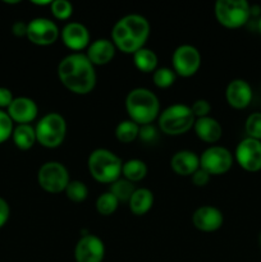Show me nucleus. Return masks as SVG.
I'll return each mask as SVG.
<instances>
[{
    "mask_svg": "<svg viewBox=\"0 0 261 262\" xmlns=\"http://www.w3.org/2000/svg\"><path fill=\"white\" fill-rule=\"evenodd\" d=\"M58 77L67 90L76 95H87L96 86V71L86 54L71 53L58 66Z\"/></svg>",
    "mask_w": 261,
    "mask_h": 262,
    "instance_id": "obj_1",
    "label": "nucleus"
},
{
    "mask_svg": "<svg viewBox=\"0 0 261 262\" xmlns=\"http://www.w3.org/2000/svg\"><path fill=\"white\" fill-rule=\"evenodd\" d=\"M151 32L150 22L143 15L132 13L118 19L112 30V41L124 54H135L145 48Z\"/></svg>",
    "mask_w": 261,
    "mask_h": 262,
    "instance_id": "obj_2",
    "label": "nucleus"
},
{
    "mask_svg": "<svg viewBox=\"0 0 261 262\" xmlns=\"http://www.w3.org/2000/svg\"><path fill=\"white\" fill-rule=\"evenodd\" d=\"M125 110L129 119L140 127L147 125L160 115V101L151 90L136 87L125 96Z\"/></svg>",
    "mask_w": 261,
    "mask_h": 262,
    "instance_id": "obj_3",
    "label": "nucleus"
},
{
    "mask_svg": "<svg viewBox=\"0 0 261 262\" xmlns=\"http://www.w3.org/2000/svg\"><path fill=\"white\" fill-rule=\"evenodd\" d=\"M123 161L117 154L107 148H96L87 160L90 174L96 182L112 184L122 176Z\"/></svg>",
    "mask_w": 261,
    "mask_h": 262,
    "instance_id": "obj_4",
    "label": "nucleus"
},
{
    "mask_svg": "<svg viewBox=\"0 0 261 262\" xmlns=\"http://www.w3.org/2000/svg\"><path fill=\"white\" fill-rule=\"evenodd\" d=\"M193 113L186 104H173L165 107L158 118L159 127L166 136H181L191 130L194 125Z\"/></svg>",
    "mask_w": 261,
    "mask_h": 262,
    "instance_id": "obj_5",
    "label": "nucleus"
},
{
    "mask_svg": "<svg viewBox=\"0 0 261 262\" xmlns=\"http://www.w3.org/2000/svg\"><path fill=\"white\" fill-rule=\"evenodd\" d=\"M36 140L42 147L56 148L67 136V122L59 113H48L38 119L35 127Z\"/></svg>",
    "mask_w": 261,
    "mask_h": 262,
    "instance_id": "obj_6",
    "label": "nucleus"
},
{
    "mask_svg": "<svg viewBox=\"0 0 261 262\" xmlns=\"http://www.w3.org/2000/svg\"><path fill=\"white\" fill-rule=\"evenodd\" d=\"M215 18L225 28H240L251 17V5L246 0H217L214 7Z\"/></svg>",
    "mask_w": 261,
    "mask_h": 262,
    "instance_id": "obj_7",
    "label": "nucleus"
},
{
    "mask_svg": "<svg viewBox=\"0 0 261 262\" xmlns=\"http://www.w3.org/2000/svg\"><path fill=\"white\" fill-rule=\"evenodd\" d=\"M37 182L44 191L55 194L66 191L71 178L64 164L59 161H46L38 169Z\"/></svg>",
    "mask_w": 261,
    "mask_h": 262,
    "instance_id": "obj_8",
    "label": "nucleus"
},
{
    "mask_svg": "<svg viewBox=\"0 0 261 262\" xmlns=\"http://www.w3.org/2000/svg\"><path fill=\"white\" fill-rule=\"evenodd\" d=\"M201 60V54L196 46L183 43L178 46L171 55V69L177 76L188 78L199 72Z\"/></svg>",
    "mask_w": 261,
    "mask_h": 262,
    "instance_id": "obj_9",
    "label": "nucleus"
},
{
    "mask_svg": "<svg viewBox=\"0 0 261 262\" xmlns=\"http://www.w3.org/2000/svg\"><path fill=\"white\" fill-rule=\"evenodd\" d=\"M233 165V155L227 147L212 145L200 155V168L210 176H223Z\"/></svg>",
    "mask_w": 261,
    "mask_h": 262,
    "instance_id": "obj_10",
    "label": "nucleus"
},
{
    "mask_svg": "<svg viewBox=\"0 0 261 262\" xmlns=\"http://www.w3.org/2000/svg\"><path fill=\"white\" fill-rule=\"evenodd\" d=\"M59 36H60V31H59L58 25L49 18L37 17L27 23L26 37L35 45H53L58 41Z\"/></svg>",
    "mask_w": 261,
    "mask_h": 262,
    "instance_id": "obj_11",
    "label": "nucleus"
},
{
    "mask_svg": "<svg viewBox=\"0 0 261 262\" xmlns=\"http://www.w3.org/2000/svg\"><path fill=\"white\" fill-rule=\"evenodd\" d=\"M235 161L246 171L261 170V141L253 138H243L235 147Z\"/></svg>",
    "mask_w": 261,
    "mask_h": 262,
    "instance_id": "obj_12",
    "label": "nucleus"
},
{
    "mask_svg": "<svg viewBox=\"0 0 261 262\" xmlns=\"http://www.w3.org/2000/svg\"><path fill=\"white\" fill-rule=\"evenodd\" d=\"M105 257V245L97 235H82L74 247L76 262H102Z\"/></svg>",
    "mask_w": 261,
    "mask_h": 262,
    "instance_id": "obj_13",
    "label": "nucleus"
},
{
    "mask_svg": "<svg viewBox=\"0 0 261 262\" xmlns=\"http://www.w3.org/2000/svg\"><path fill=\"white\" fill-rule=\"evenodd\" d=\"M60 38L64 45L74 53L86 50L91 43L89 28L79 22H68L60 31Z\"/></svg>",
    "mask_w": 261,
    "mask_h": 262,
    "instance_id": "obj_14",
    "label": "nucleus"
},
{
    "mask_svg": "<svg viewBox=\"0 0 261 262\" xmlns=\"http://www.w3.org/2000/svg\"><path fill=\"white\" fill-rule=\"evenodd\" d=\"M192 224L201 232H216L224 224V215L217 207L204 205L194 210L193 215H192Z\"/></svg>",
    "mask_w": 261,
    "mask_h": 262,
    "instance_id": "obj_15",
    "label": "nucleus"
},
{
    "mask_svg": "<svg viewBox=\"0 0 261 262\" xmlns=\"http://www.w3.org/2000/svg\"><path fill=\"white\" fill-rule=\"evenodd\" d=\"M252 87L242 78L232 79L225 89V99L233 109H246L252 101Z\"/></svg>",
    "mask_w": 261,
    "mask_h": 262,
    "instance_id": "obj_16",
    "label": "nucleus"
},
{
    "mask_svg": "<svg viewBox=\"0 0 261 262\" xmlns=\"http://www.w3.org/2000/svg\"><path fill=\"white\" fill-rule=\"evenodd\" d=\"M8 115L13 123L17 124H30L37 118L38 106L32 99L26 96L14 97L12 104L7 109Z\"/></svg>",
    "mask_w": 261,
    "mask_h": 262,
    "instance_id": "obj_17",
    "label": "nucleus"
},
{
    "mask_svg": "<svg viewBox=\"0 0 261 262\" xmlns=\"http://www.w3.org/2000/svg\"><path fill=\"white\" fill-rule=\"evenodd\" d=\"M115 48L114 42L112 41V38H96L95 41H91V43L89 45V48L86 49V56L90 59L92 64L95 67L96 66H106L110 61L114 59Z\"/></svg>",
    "mask_w": 261,
    "mask_h": 262,
    "instance_id": "obj_18",
    "label": "nucleus"
},
{
    "mask_svg": "<svg viewBox=\"0 0 261 262\" xmlns=\"http://www.w3.org/2000/svg\"><path fill=\"white\" fill-rule=\"evenodd\" d=\"M170 168L181 177H191L200 168V156L191 150L177 151L170 159Z\"/></svg>",
    "mask_w": 261,
    "mask_h": 262,
    "instance_id": "obj_19",
    "label": "nucleus"
},
{
    "mask_svg": "<svg viewBox=\"0 0 261 262\" xmlns=\"http://www.w3.org/2000/svg\"><path fill=\"white\" fill-rule=\"evenodd\" d=\"M193 130L197 137L206 143L217 142L223 136L222 124L210 115L194 120Z\"/></svg>",
    "mask_w": 261,
    "mask_h": 262,
    "instance_id": "obj_20",
    "label": "nucleus"
},
{
    "mask_svg": "<svg viewBox=\"0 0 261 262\" xmlns=\"http://www.w3.org/2000/svg\"><path fill=\"white\" fill-rule=\"evenodd\" d=\"M129 210L136 216L147 214L154 205V193L148 188H136L132 197L128 201Z\"/></svg>",
    "mask_w": 261,
    "mask_h": 262,
    "instance_id": "obj_21",
    "label": "nucleus"
},
{
    "mask_svg": "<svg viewBox=\"0 0 261 262\" xmlns=\"http://www.w3.org/2000/svg\"><path fill=\"white\" fill-rule=\"evenodd\" d=\"M13 142L19 150H30L33 147L37 140H36L35 127L31 124H17L13 129Z\"/></svg>",
    "mask_w": 261,
    "mask_h": 262,
    "instance_id": "obj_22",
    "label": "nucleus"
},
{
    "mask_svg": "<svg viewBox=\"0 0 261 262\" xmlns=\"http://www.w3.org/2000/svg\"><path fill=\"white\" fill-rule=\"evenodd\" d=\"M135 67L142 73H154L158 69V55L148 48H142L133 54Z\"/></svg>",
    "mask_w": 261,
    "mask_h": 262,
    "instance_id": "obj_23",
    "label": "nucleus"
},
{
    "mask_svg": "<svg viewBox=\"0 0 261 262\" xmlns=\"http://www.w3.org/2000/svg\"><path fill=\"white\" fill-rule=\"evenodd\" d=\"M122 176L132 183L140 182L147 176V165L140 159H129L123 163Z\"/></svg>",
    "mask_w": 261,
    "mask_h": 262,
    "instance_id": "obj_24",
    "label": "nucleus"
},
{
    "mask_svg": "<svg viewBox=\"0 0 261 262\" xmlns=\"http://www.w3.org/2000/svg\"><path fill=\"white\" fill-rule=\"evenodd\" d=\"M140 136V125L130 119L122 120L115 127V137L122 143H130Z\"/></svg>",
    "mask_w": 261,
    "mask_h": 262,
    "instance_id": "obj_25",
    "label": "nucleus"
},
{
    "mask_svg": "<svg viewBox=\"0 0 261 262\" xmlns=\"http://www.w3.org/2000/svg\"><path fill=\"white\" fill-rule=\"evenodd\" d=\"M136 191L135 183L127 181L125 178H119L113 182L109 187V192L117 197L119 202H128L132 197L133 192Z\"/></svg>",
    "mask_w": 261,
    "mask_h": 262,
    "instance_id": "obj_26",
    "label": "nucleus"
},
{
    "mask_svg": "<svg viewBox=\"0 0 261 262\" xmlns=\"http://www.w3.org/2000/svg\"><path fill=\"white\" fill-rule=\"evenodd\" d=\"M118 206H119V201L109 191L100 194L96 199V202H95L96 211L100 215H102V216H110V215H113L117 211Z\"/></svg>",
    "mask_w": 261,
    "mask_h": 262,
    "instance_id": "obj_27",
    "label": "nucleus"
},
{
    "mask_svg": "<svg viewBox=\"0 0 261 262\" xmlns=\"http://www.w3.org/2000/svg\"><path fill=\"white\" fill-rule=\"evenodd\" d=\"M177 79L176 72L169 67H160L153 73V82L159 89H169Z\"/></svg>",
    "mask_w": 261,
    "mask_h": 262,
    "instance_id": "obj_28",
    "label": "nucleus"
},
{
    "mask_svg": "<svg viewBox=\"0 0 261 262\" xmlns=\"http://www.w3.org/2000/svg\"><path fill=\"white\" fill-rule=\"evenodd\" d=\"M67 199L72 202H83L89 197V187L82 181H71L66 188Z\"/></svg>",
    "mask_w": 261,
    "mask_h": 262,
    "instance_id": "obj_29",
    "label": "nucleus"
},
{
    "mask_svg": "<svg viewBox=\"0 0 261 262\" xmlns=\"http://www.w3.org/2000/svg\"><path fill=\"white\" fill-rule=\"evenodd\" d=\"M51 14L59 20H67L73 14V4L68 0H54L50 4Z\"/></svg>",
    "mask_w": 261,
    "mask_h": 262,
    "instance_id": "obj_30",
    "label": "nucleus"
},
{
    "mask_svg": "<svg viewBox=\"0 0 261 262\" xmlns=\"http://www.w3.org/2000/svg\"><path fill=\"white\" fill-rule=\"evenodd\" d=\"M245 130L248 138L261 141V113H252L247 117Z\"/></svg>",
    "mask_w": 261,
    "mask_h": 262,
    "instance_id": "obj_31",
    "label": "nucleus"
},
{
    "mask_svg": "<svg viewBox=\"0 0 261 262\" xmlns=\"http://www.w3.org/2000/svg\"><path fill=\"white\" fill-rule=\"evenodd\" d=\"M13 129H14V123H13V120L10 119L7 112L0 110V145L12 137Z\"/></svg>",
    "mask_w": 261,
    "mask_h": 262,
    "instance_id": "obj_32",
    "label": "nucleus"
},
{
    "mask_svg": "<svg viewBox=\"0 0 261 262\" xmlns=\"http://www.w3.org/2000/svg\"><path fill=\"white\" fill-rule=\"evenodd\" d=\"M191 110L193 113L194 118L199 119V118L209 117L210 112H211V105H210V102L207 100L199 99L191 105Z\"/></svg>",
    "mask_w": 261,
    "mask_h": 262,
    "instance_id": "obj_33",
    "label": "nucleus"
},
{
    "mask_svg": "<svg viewBox=\"0 0 261 262\" xmlns=\"http://www.w3.org/2000/svg\"><path fill=\"white\" fill-rule=\"evenodd\" d=\"M210 178H211V176L201 168L197 169V170L191 176L192 183L196 187H205L210 182Z\"/></svg>",
    "mask_w": 261,
    "mask_h": 262,
    "instance_id": "obj_34",
    "label": "nucleus"
},
{
    "mask_svg": "<svg viewBox=\"0 0 261 262\" xmlns=\"http://www.w3.org/2000/svg\"><path fill=\"white\" fill-rule=\"evenodd\" d=\"M14 100L12 91L7 87H0V110L8 109Z\"/></svg>",
    "mask_w": 261,
    "mask_h": 262,
    "instance_id": "obj_35",
    "label": "nucleus"
},
{
    "mask_svg": "<svg viewBox=\"0 0 261 262\" xmlns=\"http://www.w3.org/2000/svg\"><path fill=\"white\" fill-rule=\"evenodd\" d=\"M10 216L9 204L3 197H0V229L8 223Z\"/></svg>",
    "mask_w": 261,
    "mask_h": 262,
    "instance_id": "obj_36",
    "label": "nucleus"
},
{
    "mask_svg": "<svg viewBox=\"0 0 261 262\" xmlns=\"http://www.w3.org/2000/svg\"><path fill=\"white\" fill-rule=\"evenodd\" d=\"M156 136V130L153 124L141 125L140 127V136L138 137L143 141H153Z\"/></svg>",
    "mask_w": 261,
    "mask_h": 262,
    "instance_id": "obj_37",
    "label": "nucleus"
},
{
    "mask_svg": "<svg viewBox=\"0 0 261 262\" xmlns=\"http://www.w3.org/2000/svg\"><path fill=\"white\" fill-rule=\"evenodd\" d=\"M12 32L13 35L17 36V37L27 36V23L23 22V20H17V22L13 23Z\"/></svg>",
    "mask_w": 261,
    "mask_h": 262,
    "instance_id": "obj_38",
    "label": "nucleus"
},
{
    "mask_svg": "<svg viewBox=\"0 0 261 262\" xmlns=\"http://www.w3.org/2000/svg\"><path fill=\"white\" fill-rule=\"evenodd\" d=\"M257 30H258V32H260V35H261V17L258 18V20H257Z\"/></svg>",
    "mask_w": 261,
    "mask_h": 262,
    "instance_id": "obj_39",
    "label": "nucleus"
},
{
    "mask_svg": "<svg viewBox=\"0 0 261 262\" xmlns=\"http://www.w3.org/2000/svg\"><path fill=\"white\" fill-rule=\"evenodd\" d=\"M258 243H260V248H261V233H260V237H258Z\"/></svg>",
    "mask_w": 261,
    "mask_h": 262,
    "instance_id": "obj_40",
    "label": "nucleus"
}]
</instances>
